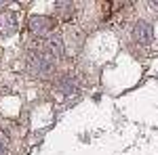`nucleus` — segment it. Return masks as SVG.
Returning <instances> with one entry per match:
<instances>
[{"mask_svg": "<svg viewBox=\"0 0 158 155\" xmlns=\"http://www.w3.org/2000/svg\"><path fill=\"white\" fill-rule=\"evenodd\" d=\"M32 29L34 32H38V34H49L51 29H53V19H49V17H36V19H32Z\"/></svg>", "mask_w": 158, "mask_h": 155, "instance_id": "obj_1", "label": "nucleus"}, {"mask_svg": "<svg viewBox=\"0 0 158 155\" xmlns=\"http://www.w3.org/2000/svg\"><path fill=\"white\" fill-rule=\"evenodd\" d=\"M135 40L141 42V44H150V42H152V29H150V25L148 23H137Z\"/></svg>", "mask_w": 158, "mask_h": 155, "instance_id": "obj_2", "label": "nucleus"}, {"mask_svg": "<svg viewBox=\"0 0 158 155\" xmlns=\"http://www.w3.org/2000/svg\"><path fill=\"white\" fill-rule=\"evenodd\" d=\"M57 11H59L61 17H72V11H74V6L72 4H68V2H57Z\"/></svg>", "mask_w": 158, "mask_h": 155, "instance_id": "obj_3", "label": "nucleus"}]
</instances>
